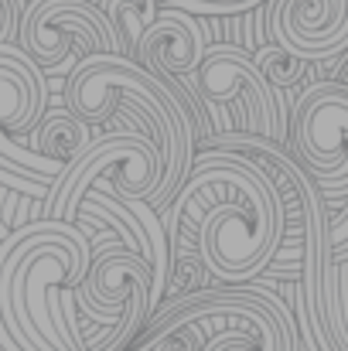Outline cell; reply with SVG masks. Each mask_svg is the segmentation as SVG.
Returning a JSON list of instances; mask_svg holds the SVG:
<instances>
[{
    "label": "cell",
    "instance_id": "cell-5",
    "mask_svg": "<svg viewBox=\"0 0 348 351\" xmlns=\"http://www.w3.org/2000/svg\"><path fill=\"white\" fill-rule=\"evenodd\" d=\"M45 110V69L17 41H0V184L31 198H48L51 184L69 171V164L24 140L34 133Z\"/></svg>",
    "mask_w": 348,
    "mask_h": 351
},
{
    "label": "cell",
    "instance_id": "cell-15",
    "mask_svg": "<svg viewBox=\"0 0 348 351\" xmlns=\"http://www.w3.org/2000/svg\"><path fill=\"white\" fill-rule=\"evenodd\" d=\"M171 7H185L198 17H212V14H246L253 7H259L263 0H161Z\"/></svg>",
    "mask_w": 348,
    "mask_h": 351
},
{
    "label": "cell",
    "instance_id": "cell-11",
    "mask_svg": "<svg viewBox=\"0 0 348 351\" xmlns=\"http://www.w3.org/2000/svg\"><path fill=\"white\" fill-rule=\"evenodd\" d=\"M205 51H209V34H205L198 14L164 3L157 10L154 24L140 38L137 62H143L150 72H157L161 79L178 86V79H188L198 69Z\"/></svg>",
    "mask_w": 348,
    "mask_h": 351
},
{
    "label": "cell",
    "instance_id": "cell-19",
    "mask_svg": "<svg viewBox=\"0 0 348 351\" xmlns=\"http://www.w3.org/2000/svg\"><path fill=\"white\" fill-rule=\"evenodd\" d=\"M0 351H7V348H3V345H0Z\"/></svg>",
    "mask_w": 348,
    "mask_h": 351
},
{
    "label": "cell",
    "instance_id": "cell-7",
    "mask_svg": "<svg viewBox=\"0 0 348 351\" xmlns=\"http://www.w3.org/2000/svg\"><path fill=\"white\" fill-rule=\"evenodd\" d=\"M192 79V96L202 99V110L212 117L216 133H232V113H239L242 133L253 136H270V140H287L283 110L277 103L273 86L263 79L256 58L239 48V45H209L205 58L198 69L188 75Z\"/></svg>",
    "mask_w": 348,
    "mask_h": 351
},
{
    "label": "cell",
    "instance_id": "cell-12",
    "mask_svg": "<svg viewBox=\"0 0 348 351\" xmlns=\"http://www.w3.org/2000/svg\"><path fill=\"white\" fill-rule=\"evenodd\" d=\"M34 140H31V147H38L41 154H48V157H55V160H62V164H76L89 147H93V126L86 123L82 117H76L69 106L65 110H58V113H48V117H41V123L34 126V133H31Z\"/></svg>",
    "mask_w": 348,
    "mask_h": 351
},
{
    "label": "cell",
    "instance_id": "cell-16",
    "mask_svg": "<svg viewBox=\"0 0 348 351\" xmlns=\"http://www.w3.org/2000/svg\"><path fill=\"white\" fill-rule=\"evenodd\" d=\"M27 3L31 0H0V41H17Z\"/></svg>",
    "mask_w": 348,
    "mask_h": 351
},
{
    "label": "cell",
    "instance_id": "cell-4",
    "mask_svg": "<svg viewBox=\"0 0 348 351\" xmlns=\"http://www.w3.org/2000/svg\"><path fill=\"white\" fill-rule=\"evenodd\" d=\"M164 321H198L209 335L202 351H301V331L290 307L259 280L235 283L229 290L181 293L178 300L161 304L147 328Z\"/></svg>",
    "mask_w": 348,
    "mask_h": 351
},
{
    "label": "cell",
    "instance_id": "cell-6",
    "mask_svg": "<svg viewBox=\"0 0 348 351\" xmlns=\"http://www.w3.org/2000/svg\"><path fill=\"white\" fill-rule=\"evenodd\" d=\"M161 181L164 154L157 140L143 130H113L93 140V147L51 184L45 198V215L76 222L89 188H103L119 198H143L154 205Z\"/></svg>",
    "mask_w": 348,
    "mask_h": 351
},
{
    "label": "cell",
    "instance_id": "cell-10",
    "mask_svg": "<svg viewBox=\"0 0 348 351\" xmlns=\"http://www.w3.org/2000/svg\"><path fill=\"white\" fill-rule=\"evenodd\" d=\"M270 38L308 62L348 51V0H270Z\"/></svg>",
    "mask_w": 348,
    "mask_h": 351
},
{
    "label": "cell",
    "instance_id": "cell-17",
    "mask_svg": "<svg viewBox=\"0 0 348 351\" xmlns=\"http://www.w3.org/2000/svg\"><path fill=\"white\" fill-rule=\"evenodd\" d=\"M332 341H335V348L338 351H348V335H342L338 328H332Z\"/></svg>",
    "mask_w": 348,
    "mask_h": 351
},
{
    "label": "cell",
    "instance_id": "cell-2",
    "mask_svg": "<svg viewBox=\"0 0 348 351\" xmlns=\"http://www.w3.org/2000/svg\"><path fill=\"white\" fill-rule=\"evenodd\" d=\"M93 266V232L65 219H34L0 239V345L7 351H86L82 321L62 290Z\"/></svg>",
    "mask_w": 348,
    "mask_h": 351
},
{
    "label": "cell",
    "instance_id": "cell-14",
    "mask_svg": "<svg viewBox=\"0 0 348 351\" xmlns=\"http://www.w3.org/2000/svg\"><path fill=\"white\" fill-rule=\"evenodd\" d=\"M253 58H256V65H259L263 79L273 86V93H283V89L297 86V82L311 72V62H308V58L294 55L290 48H283V45H277V41H273V45L256 48V51H253Z\"/></svg>",
    "mask_w": 348,
    "mask_h": 351
},
{
    "label": "cell",
    "instance_id": "cell-9",
    "mask_svg": "<svg viewBox=\"0 0 348 351\" xmlns=\"http://www.w3.org/2000/svg\"><path fill=\"white\" fill-rule=\"evenodd\" d=\"M17 45L45 69L58 72L72 51H116L123 55L119 34L100 0H31L21 17Z\"/></svg>",
    "mask_w": 348,
    "mask_h": 351
},
{
    "label": "cell",
    "instance_id": "cell-8",
    "mask_svg": "<svg viewBox=\"0 0 348 351\" xmlns=\"http://www.w3.org/2000/svg\"><path fill=\"white\" fill-rule=\"evenodd\" d=\"M294 157L314 178V184L348 181V86L318 82L297 99L294 123ZM328 245L335 259H348V205L328 219Z\"/></svg>",
    "mask_w": 348,
    "mask_h": 351
},
{
    "label": "cell",
    "instance_id": "cell-13",
    "mask_svg": "<svg viewBox=\"0 0 348 351\" xmlns=\"http://www.w3.org/2000/svg\"><path fill=\"white\" fill-rule=\"evenodd\" d=\"M100 7L113 21L116 34H119V45H123V55L126 58H137L140 38L154 24V17L161 10V0H100Z\"/></svg>",
    "mask_w": 348,
    "mask_h": 351
},
{
    "label": "cell",
    "instance_id": "cell-1",
    "mask_svg": "<svg viewBox=\"0 0 348 351\" xmlns=\"http://www.w3.org/2000/svg\"><path fill=\"white\" fill-rule=\"evenodd\" d=\"M171 259L198 252L222 283L270 269L287 232V205L270 171L242 150L205 147L164 208Z\"/></svg>",
    "mask_w": 348,
    "mask_h": 351
},
{
    "label": "cell",
    "instance_id": "cell-18",
    "mask_svg": "<svg viewBox=\"0 0 348 351\" xmlns=\"http://www.w3.org/2000/svg\"><path fill=\"white\" fill-rule=\"evenodd\" d=\"M342 82H345V86H348V65H345V72H342Z\"/></svg>",
    "mask_w": 348,
    "mask_h": 351
},
{
    "label": "cell",
    "instance_id": "cell-3",
    "mask_svg": "<svg viewBox=\"0 0 348 351\" xmlns=\"http://www.w3.org/2000/svg\"><path fill=\"white\" fill-rule=\"evenodd\" d=\"M62 99L89 126H106L119 99L140 103L147 117L157 123L161 154H164V181L157 188L154 208H164L174 198V191L181 188V181L188 178L195 164V136L202 133L198 123L205 117L198 99H188L185 89L171 86L167 79L150 72L143 62L116 55V51L82 55L65 75Z\"/></svg>",
    "mask_w": 348,
    "mask_h": 351
}]
</instances>
